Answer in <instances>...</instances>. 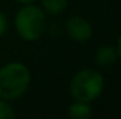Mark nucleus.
<instances>
[{"instance_id":"6","label":"nucleus","mask_w":121,"mask_h":119,"mask_svg":"<svg viewBox=\"0 0 121 119\" xmlns=\"http://www.w3.org/2000/svg\"><path fill=\"white\" fill-rule=\"evenodd\" d=\"M93 115L89 102H82V101H75L68 107V116L72 119H89Z\"/></svg>"},{"instance_id":"7","label":"nucleus","mask_w":121,"mask_h":119,"mask_svg":"<svg viewBox=\"0 0 121 119\" xmlns=\"http://www.w3.org/2000/svg\"><path fill=\"white\" fill-rule=\"evenodd\" d=\"M68 7V0H41V8L45 14L59 16Z\"/></svg>"},{"instance_id":"11","label":"nucleus","mask_w":121,"mask_h":119,"mask_svg":"<svg viewBox=\"0 0 121 119\" xmlns=\"http://www.w3.org/2000/svg\"><path fill=\"white\" fill-rule=\"evenodd\" d=\"M14 1H17L20 4H30V3H34L35 0H14Z\"/></svg>"},{"instance_id":"2","label":"nucleus","mask_w":121,"mask_h":119,"mask_svg":"<svg viewBox=\"0 0 121 119\" xmlns=\"http://www.w3.org/2000/svg\"><path fill=\"white\" fill-rule=\"evenodd\" d=\"M14 27L18 36L27 42L38 41L47 30V14L35 4H23L14 16Z\"/></svg>"},{"instance_id":"9","label":"nucleus","mask_w":121,"mask_h":119,"mask_svg":"<svg viewBox=\"0 0 121 119\" xmlns=\"http://www.w3.org/2000/svg\"><path fill=\"white\" fill-rule=\"evenodd\" d=\"M7 31V18L6 16L0 11V36H3Z\"/></svg>"},{"instance_id":"3","label":"nucleus","mask_w":121,"mask_h":119,"mask_svg":"<svg viewBox=\"0 0 121 119\" xmlns=\"http://www.w3.org/2000/svg\"><path fill=\"white\" fill-rule=\"evenodd\" d=\"M104 90V77L99 70L82 69L72 77L69 92L75 101L89 102L96 101Z\"/></svg>"},{"instance_id":"4","label":"nucleus","mask_w":121,"mask_h":119,"mask_svg":"<svg viewBox=\"0 0 121 119\" xmlns=\"http://www.w3.org/2000/svg\"><path fill=\"white\" fill-rule=\"evenodd\" d=\"M65 32L72 41L85 44L93 35V27L86 18L80 16H72L65 23Z\"/></svg>"},{"instance_id":"8","label":"nucleus","mask_w":121,"mask_h":119,"mask_svg":"<svg viewBox=\"0 0 121 119\" xmlns=\"http://www.w3.org/2000/svg\"><path fill=\"white\" fill-rule=\"evenodd\" d=\"M16 116V111L10 105V101L0 98V119H13Z\"/></svg>"},{"instance_id":"10","label":"nucleus","mask_w":121,"mask_h":119,"mask_svg":"<svg viewBox=\"0 0 121 119\" xmlns=\"http://www.w3.org/2000/svg\"><path fill=\"white\" fill-rule=\"evenodd\" d=\"M116 49H117V55H118V59H121V35L117 41V45H116Z\"/></svg>"},{"instance_id":"1","label":"nucleus","mask_w":121,"mask_h":119,"mask_svg":"<svg viewBox=\"0 0 121 119\" xmlns=\"http://www.w3.org/2000/svg\"><path fill=\"white\" fill-rule=\"evenodd\" d=\"M31 84V71L21 62H10L0 67V98L14 101L21 98Z\"/></svg>"},{"instance_id":"5","label":"nucleus","mask_w":121,"mask_h":119,"mask_svg":"<svg viewBox=\"0 0 121 119\" xmlns=\"http://www.w3.org/2000/svg\"><path fill=\"white\" fill-rule=\"evenodd\" d=\"M118 59L116 46L111 45H103L96 51L94 55V63L99 67H111Z\"/></svg>"}]
</instances>
